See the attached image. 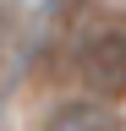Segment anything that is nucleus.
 <instances>
[{"instance_id": "nucleus-1", "label": "nucleus", "mask_w": 126, "mask_h": 131, "mask_svg": "<svg viewBox=\"0 0 126 131\" xmlns=\"http://www.w3.org/2000/svg\"><path fill=\"white\" fill-rule=\"evenodd\" d=\"M82 77L99 93H126V16L82 44Z\"/></svg>"}, {"instance_id": "nucleus-2", "label": "nucleus", "mask_w": 126, "mask_h": 131, "mask_svg": "<svg viewBox=\"0 0 126 131\" xmlns=\"http://www.w3.org/2000/svg\"><path fill=\"white\" fill-rule=\"evenodd\" d=\"M44 131H126V126L104 98H66V104L50 109Z\"/></svg>"}]
</instances>
